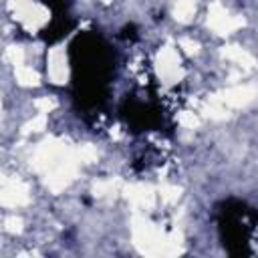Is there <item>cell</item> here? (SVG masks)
I'll return each mask as SVG.
<instances>
[{"label": "cell", "instance_id": "14", "mask_svg": "<svg viewBox=\"0 0 258 258\" xmlns=\"http://www.w3.org/2000/svg\"><path fill=\"white\" fill-rule=\"evenodd\" d=\"M77 157H79V163L91 165V163H95V161H97L99 153H97V149H95L91 143H83V145H79V147H77Z\"/></svg>", "mask_w": 258, "mask_h": 258}, {"label": "cell", "instance_id": "19", "mask_svg": "<svg viewBox=\"0 0 258 258\" xmlns=\"http://www.w3.org/2000/svg\"><path fill=\"white\" fill-rule=\"evenodd\" d=\"M34 107L38 109V113H50L52 109L58 107V103H56V99H52V97H38V99L34 101Z\"/></svg>", "mask_w": 258, "mask_h": 258}, {"label": "cell", "instance_id": "12", "mask_svg": "<svg viewBox=\"0 0 258 258\" xmlns=\"http://www.w3.org/2000/svg\"><path fill=\"white\" fill-rule=\"evenodd\" d=\"M196 14V0H175L173 6V18L181 24L189 22Z\"/></svg>", "mask_w": 258, "mask_h": 258}, {"label": "cell", "instance_id": "10", "mask_svg": "<svg viewBox=\"0 0 258 258\" xmlns=\"http://www.w3.org/2000/svg\"><path fill=\"white\" fill-rule=\"evenodd\" d=\"M123 189V183L119 177H105L93 183L91 191L95 198H115L119 191Z\"/></svg>", "mask_w": 258, "mask_h": 258}, {"label": "cell", "instance_id": "9", "mask_svg": "<svg viewBox=\"0 0 258 258\" xmlns=\"http://www.w3.org/2000/svg\"><path fill=\"white\" fill-rule=\"evenodd\" d=\"M220 56L226 58V60H230V62H234V64H238V67H242V69H254L256 67V58L246 48H242L238 44H226V46H222L220 48Z\"/></svg>", "mask_w": 258, "mask_h": 258}, {"label": "cell", "instance_id": "5", "mask_svg": "<svg viewBox=\"0 0 258 258\" xmlns=\"http://www.w3.org/2000/svg\"><path fill=\"white\" fill-rule=\"evenodd\" d=\"M155 69H157V75L161 77V81H165V83H177L183 77V71L179 67V56L171 46H163L157 52Z\"/></svg>", "mask_w": 258, "mask_h": 258}, {"label": "cell", "instance_id": "4", "mask_svg": "<svg viewBox=\"0 0 258 258\" xmlns=\"http://www.w3.org/2000/svg\"><path fill=\"white\" fill-rule=\"evenodd\" d=\"M30 202V189L20 177H4L0 189V204L4 208H20Z\"/></svg>", "mask_w": 258, "mask_h": 258}, {"label": "cell", "instance_id": "1", "mask_svg": "<svg viewBox=\"0 0 258 258\" xmlns=\"http://www.w3.org/2000/svg\"><path fill=\"white\" fill-rule=\"evenodd\" d=\"M30 165L42 175L44 185L52 194H60L77 177V149H73L64 139L48 137L36 147Z\"/></svg>", "mask_w": 258, "mask_h": 258}, {"label": "cell", "instance_id": "18", "mask_svg": "<svg viewBox=\"0 0 258 258\" xmlns=\"http://www.w3.org/2000/svg\"><path fill=\"white\" fill-rule=\"evenodd\" d=\"M4 230H6L8 234H20V232L24 230L22 218H18V216H8V218L4 220Z\"/></svg>", "mask_w": 258, "mask_h": 258}, {"label": "cell", "instance_id": "11", "mask_svg": "<svg viewBox=\"0 0 258 258\" xmlns=\"http://www.w3.org/2000/svg\"><path fill=\"white\" fill-rule=\"evenodd\" d=\"M204 115L210 117V119L222 121V119H228L230 117V107L226 103H222L220 97L214 93V95L208 97V103L204 105Z\"/></svg>", "mask_w": 258, "mask_h": 258}, {"label": "cell", "instance_id": "13", "mask_svg": "<svg viewBox=\"0 0 258 258\" xmlns=\"http://www.w3.org/2000/svg\"><path fill=\"white\" fill-rule=\"evenodd\" d=\"M14 79H16V83L20 87H36L40 83V75L34 69L24 67V64L14 69Z\"/></svg>", "mask_w": 258, "mask_h": 258}, {"label": "cell", "instance_id": "15", "mask_svg": "<svg viewBox=\"0 0 258 258\" xmlns=\"http://www.w3.org/2000/svg\"><path fill=\"white\" fill-rule=\"evenodd\" d=\"M179 196H181V187H177V185L165 183V185L159 187V198H161L163 204H175L179 200Z\"/></svg>", "mask_w": 258, "mask_h": 258}, {"label": "cell", "instance_id": "6", "mask_svg": "<svg viewBox=\"0 0 258 258\" xmlns=\"http://www.w3.org/2000/svg\"><path fill=\"white\" fill-rule=\"evenodd\" d=\"M220 97L222 103H226L230 109H240L250 105L256 97H258V87L256 85H236L230 89H224L220 93H216Z\"/></svg>", "mask_w": 258, "mask_h": 258}, {"label": "cell", "instance_id": "20", "mask_svg": "<svg viewBox=\"0 0 258 258\" xmlns=\"http://www.w3.org/2000/svg\"><path fill=\"white\" fill-rule=\"evenodd\" d=\"M177 123L181 125V127H185V129H196L198 127V117L191 113V111H181L179 115H177Z\"/></svg>", "mask_w": 258, "mask_h": 258}, {"label": "cell", "instance_id": "8", "mask_svg": "<svg viewBox=\"0 0 258 258\" xmlns=\"http://www.w3.org/2000/svg\"><path fill=\"white\" fill-rule=\"evenodd\" d=\"M123 196L127 198V202L139 210V212H145V210H151L155 206V191L151 185H145V183H131V185H125L123 187Z\"/></svg>", "mask_w": 258, "mask_h": 258}, {"label": "cell", "instance_id": "2", "mask_svg": "<svg viewBox=\"0 0 258 258\" xmlns=\"http://www.w3.org/2000/svg\"><path fill=\"white\" fill-rule=\"evenodd\" d=\"M131 238L139 254L167 256V234L141 214H135L131 220Z\"/></svg>", "mask_w": 258, "mask_h": 258}, {"label": "cell", "instance_id": "7", "mask_svg": "<svg viewBox=\"0 0 258 258\" xmlns=\"http://www.w3.org/2000/svg\"><path fill=\"white\" fill-rule=\"evenodd\" d=\"M48 64V79L54 85H64L69 81V64H67V50L62 44H56L48 50L46 56Z\"/></svg>", "mask_w": 258, "mask_h": 258}, {"label": "cell", "instance_id": "21", "mask_svg": "<svg viewBox=\"0 0 258 258\" xmlns=\"http://www.w3.org/2000/svg\"><path fill=\"white\" fill-rule=\"evenodd\" d=\"M179 46H181L183 52L189 54V56H194V54L200 52V44H198L194 38H181V40H179Z\"/></svg>", "mask_w": 258, "mask_h": 258}, {"label": "cell", "instance_id": "16", "mask_svg": "<svg viewBox=\"0 0 258 258\" xmlns=\"http://www.w3.org/2000/svg\"><path fill=\"white\" fill-rule=\"evenodd\" d=\"M6 60L8 62H12L14 67H22V62H24V48L22 46H18V44H12V46H8L6 48Z\"/></svg>", "mask_w": 258, "mask_h": 258}, {"label": "cell", "instance_id": "3", "mask_svg": "<svg viewBox=\"0 0 258 258\" xmlns=\"http://www.w3.org/2000/svg\"><path fill=\"white\" fill-rule=\"evenodd\" d=\"M206 24H208L216 34L226 36V34H230V32L242 28V26L246 24V20H244L242 16H232L220 0H214V2L210 4V8H208V20H206Z\"/></svg>", "mask_w": 258, "mask_h": 258}, {"label": "cell", "instance_id": "17", "mask_svg": "<svg viewBox=\"0 0 258 258\" xmlns=\"http://www.w3.org/2000/svg\"><path fill=\"white\" fill-rule=\"evenodd\" d=\"M44 127H46V113H38L34 119H30L22 127V133H36V131H42Z\"/></svg>", "mask_w": 258, "mask_h": 258}]
</instances>
